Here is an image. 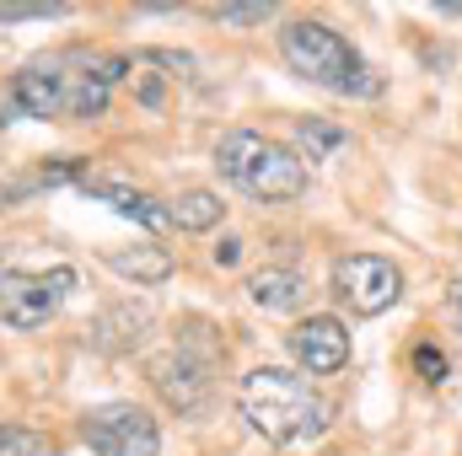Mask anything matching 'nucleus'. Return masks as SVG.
Listing matches in <instances>:
<instances>
[{"label": "nucleus", "mask_w": 462, "mask_h": 456, "mask_svg": "<svg viewBox=\"0 0 462 456\" xmlns=\"http://www.w3.org/2000/svg\"><path fill=\"white\" fill-rule=\"evenodd\" d=\"M124 76L129 54H103V49L38 54L16 70L11 92L0 97V129L16 118H97Z\"/></svg>", "instance_id": "1"}, {"label": "nucleus", "mask_w": 462, "mask_h": 456, "mask_svg": "<svg viewBox=\"0 0 462 456\" xmlns=\"http://www.w3.org/2000/svg\"><path fill=\"white\" fill-rule=\"evenodd\" d=\"M236 408L253 424V435H263L269 446H312L334 414L328 397L301 370H280V365H253L236 381Z\"/></svg>", "instance_id": "2"}, {"label": "nucleus", "mask_w": 462, "mask_h": 456, "mask_svg": "<svg viewBox=\"0 0 462 456\" xmlns=\"http://www.w3.org/2000/svg\"><path fill=\"white\" fill-rule=\"evenodd\" d=\"M280 59H285L301 81H312V87H323V92H334V97H382V76L360 59V49L349 43L345 32H334V27L318 22V16L285 22V32H280Z\"/></svg>", "instance_id": "3"}, {"label": "nucleus", "mask_w": 462, "mask_h": 456, "mask_svg": "<svg viewBox=\"0 0 462 456\" xmlns=\"http://www.w3.org/2000/svg\"><path fill=\"white\" fill-rule=\"evenodd\" d=\"M216 167H221V178H226L236 194H247L258 205H291L312 183L307 178V161L291 145H280V140H269L258 129H231V134H221Z\"/></svg>", "instance_id": "4"}, {"label": "nucleus", "mask_w": 462, "mask_h": 456, "mask_svg": "<svg viewBox=\"0 0 462 456\" xmlns=\"http://www.w3.org/2000/svg\"><path fill=\"white\" fill-rule=\"evenodd\" d=\"M210 370H216V349H199L194 339H178V349L151 360V387H156V397L178 419H199L210 408Z\"/></svg>", "instance_id": "5"}, {"label": "nucleus", "mask_w": 462, "mask_h": 456, "mask_svg": "<svg viewBox=\"0 0 462 456\" xmlns=\"http://www.w3.org/2000/svg\"><path fill=\"white\" fill-rule=\"evenodd\" d=\"M76 290V269H49V274H27V269H5L0 274V323L16 328V333H32L43 328L60 301Z\"/></svg>", "instance_id": "6"}, {"label": "nucleus", "mask_w": 462, "mask_h": 456, "mask_svg": "<svg viewBox=\"0 0 462 456\" xmlns=\"http://www.w3.org/2000/svg\"><path fill=\"white\" fill-rule=\"evenodd\" d=\"M328 290L339 296V306H349V317H382L387 306H398V296H403V274H398L393 258L349 252V258L334 263Z\"/></svg>", "instance_id": "7"}, {"label": "nucleus", "mask_w": 462, "mask_h": 456, "mask_svg": "<svg viewBox=\"0 0 462 456\" xmlns=\"http://www.w3.org/2000/svg\"><path fill=\"white\" fill-rule=\"evenodd\" d=\"M92 456H162V430L140 403H103L81 419Z\"/></svg>", "instance_id": "8"}, {"label": "nucleus", "mask_w": 462, "mask_h": 456, "mask_svg": "<svg viewBox=\"0 0 462 456\" xmlns=\"http://www.w3.org/2000/svg\"><path fill=\"white\" fill-rule=\"evenodd\" d=\"M285 349L301 365V376H339L349 365V328L339 317H307L291 328Z\"/></svg>", "instance_id": "9"}, {"label": "nucleus", "mask_w": 462, "mask_h": 456, "mask_svg": "<svg viewBox=\"0 0 462 456\" xmlns=\"http://www.w3.org/2000/svg\"><path fill=\"white\" fill-rule=\"evenodd\" d=\"M307 296H312V279L301 269H291V263H269V269H258L247 279V301L263 306V312H280V317L285 312H301Z\"/></svg>", "instance_id": "10"}, {"label": "nucleus", "mask_w": 462, "mask_h": 456, "mask_svg": "<svg viewBox=\"0 0 462 456\" xmlns=\"http://www.w3.org/2000/svg\"><path fill=\"white\" fill-rule=\"evenodd\" d=\"M81 188H87L92 199L114 205L124 221H134V226H145V231H167V226H172L167 205H162V199H151V194H140V188H129V183H114V178H81Z\"/></svg>", "instance_id": "11"}, {"label": "nucleus", "mask_w": 462, "mask_h": 456, "mask_svg": "<svg viewBox=\"0 0 462 456\" xmlns=\"http://www.w3.org/2000/svg\"><path fill=\"white\" fill-rule=\"evenodd\" d=\"M156 328V317H151V306H134V301H124V306H108L97 323H92V343L103 349V354H129V349H140L145 333Z\"/></svg>", "instance_id": "12"}, {"label": "nucleus", "mask_w": 462, "mask_h": 456, "mask_svg": "<svg viewBox=\"0 0 462 456\" xmlns=\"http://www.w3.org/2000/svg\"><path fill=\"white\" fill-rule=\"evenodd\" d=\"M103 263L114 269L118 279L129 285H167L172 279V252L156 247V242H134V247H108Z\"/></svg>", "instance_id": "13"}, {"label": "nucleus", "mask_w": 462, "mask_h": 456, "mask_svg": "<svg viewBox=\"0 0 462 456\" xmlns=\"http://www.w3.org/2000/svg\"><path fill=\"white\" fill-rule=\"evenodd\" d=\"M167 215H172V226H178V231L199 236V231H216V226H221L226 205H221V194H210V188H189V194H178V199L167 205Z\"/></svg>", "instance_id": "14"}, {"label": "nucleus", "mask_w": 462, "mask_h": 456, "mask_svg": "<svg viewBox=\"0 0 462 456\" xmlns=\"http://www.w3.org/2000/svg\"><path fill=\"white\" fill-rule=\"evenodd\" d=\"M296 140H301L307 161H328L334 150L349 145V134L339 129V123H328V118H296Z\"/></svg>", "instance_id": "15"}, {"label": "nucleus", "mask_w": 462, "mask_h": 456, "mask_svg": "<svg viewBox=\"0 0 462 456\" xmlns=\"http://www.w3.org/2000/svg\"><path fill=\"white\" fill-rule=\"evenodd\" d=\"M0 456H60V446L27 424H0Z\"/></svg>", "instance_id": "16"}, {"label": "nucleus", "mask_w": 462, "mask_h": 456, "mask_svg": "<svg viewBox=\"0 0 462 456\" xmlns=\"http://www.w3.org/2000/svg\"><path fill=\"white\" fill-rule=\"evenodd\" d=\"M210 16H216V22H226V27H263V22L274 16V0H253V5H216Z\"/></svg>", "instance_id": "17"}, {"label": "nucleus", "mask_w": 462, "mask_h": 456, "mask_svg": "<svg viewBox=\"0 0 462 456\" xmlns=\"http://www.w3.org/2000/svg\"><path fill=\"white\" fill-rule=\"evenodd\" d=\"M409 360H414V376H420V381H430V387H441V381H447V370H452V360H447L436 343H414V354H409Z\"/></svg>", "instance_id": "18"}, {"label": "nucleus", "mask_w": 462, "mask_h": 456, "mask_svg": "<svg viewBox=\"0 0 462 456\" xmlns=\"http://www.w3.org/2000/svg\"><path fill=\"white\" fill-rule=\"evenodd\" d=\"M65 16V5H0V22H49Z\"/></svg>", "instance_id": "19"}, {"label": "nucleus", "mask_w": 462, "mask_h": 456, "mask_svg": "<svg viewBox=\"0 0 462 456\" xmlns=\"http://www.w3.org/2000/svg\"><path fill=\"white\" fill-rule=\"evenodd\" d=\"M447 317L457 323V333H462V279H452V285H447Z\"/></svg>", "instance_id": "20"}, {"label": "nucleus", "mask_w": 462, "mask_h": 456, "mask_svg": "<svg viewBox=\"0 0 462 456\" xmlns=\"http://www.w3.org/2000/svg\"><path fill=\"white\" fill-rule=\"evenodd\" d=\"M140 103L145 108H162V81L156 76H140Z\"/></svg>", "instance_id": "21"}, {"label": "nucleus", "mask_w": 462, "mask_h": 456, "mask_svg": "<svg viewBox=\"0 0 462 456\" xmlns=\"http://www.w3.org/2000/svg\"><path fill=\"white\" fill-rule=\"evenodd\" d=\"M236 258H242V242H236V236H226V242L216 247V263H221V269H231Z\"/></svg>", "instance_id": "22"}, {"label": "nucleus", "mask_w": 462, "mask_h": 456, "mask_svg": "<svg viewBox=\"0 0 462 456\" xmlns=\"http://www.w3.org/2000/svg\"><path fill=\"white\" fill-rule=\"evenodd\" d=\"M0 274H5V269H0Z\"/></svg>", "instance_id": "23"}]
</instances>
